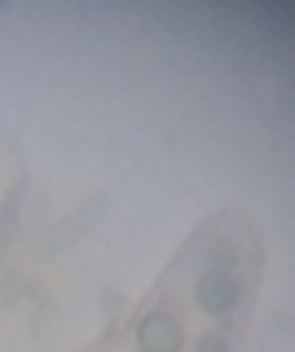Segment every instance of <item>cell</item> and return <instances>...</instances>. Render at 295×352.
Listing matches in <instances>:
<instances>
[{"mask_svg":"<svg viewBox=\"0 0 295 352\" xmlns=\"http://www.w3.org/2000/svg\"><path fill=\"white\" fill-rule=\"evenodd\" d=\"M243 295V282L229 269H203L199 282H194V300H199L203 313H229Z\"/></svg>","mask_w":295,"mask_h":352,"instance_id":"obj_1","label":"cell"},{"mask_svg":"<svg viewBox=\"0 0 295 352\" xmlns=\"http://www.w3.org/2000/svg\"><path fill=\"white\" fill-rule=\"evenodd\" d=\"M199 352H229V348H225L221 335H203V339H199Z\"/></svg>","mask_w":295,"mask_h":352,"instance_id":"obj_3","label":"cell"},{"mask_svg":"<svg viewBox=\"0 0 295 352\" xmlns=\"http://www.w3.org/2000/svg\"><path fill=\"white\" fill-rule=\"evenodd\" d=\"M137 348L141 352H181L185 348V326L177 322L172 313H150V317H141V326H137Z\"/></svg>","mask_w":295,"mask_h":352,"instance_id":"obj_2","label":"cell"}]
</instances>
